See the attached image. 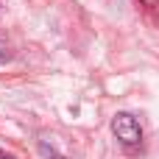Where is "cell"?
Listing matches in <instances>:
<instances>
[{"label": "cell", "instance_id": "obj_1", "mask_svg": "<svg viewBox=\"0 0 159 159\" xmlns=\"http://www.w3.org/2000/svg\"><path fill=\"white\" fill-rule=\"evenodd\" d=\"M112 131H115V137H117L126 148H137V145L143 143V126H140V120H137L134 115H129V112H117V115L112 117Z\"/></svg>", "mask_w": 159, "mask_h": 159}, {"label": "cell", "instance_id": "obj_2", "mask_svg": "<svg viewBox=\"0 0 159 159\" xmlns=\"http://www.w3.org/2000/svg\"><path fill=\"white\" fill-rule=\"evenodd\" d=\"M11 56H14V50H11V48H8V45L0 39V64H3V61H8Z\"/></svg>", "mask_w": 159, "mask_h": 159}, {"label": "cell", "instance_id": "obj_3", "mask_svg": "<svg viewBox=\"0 0 159 159\" xmlns=\"http://www.w3.org/2000/svg\"><path fill=\"white\" fill-rule=\"evenodd\" d=\"M145 8H154V11H159V0H140Z\"/></svg>", "mask_w": 159, "mask_h": 159}, {"label": "cell", "instance_id": "obj_4", "mask_svg": "<svg viewBox=\"0 0 159 159\" xmlns=\"http://www.w3.org/2000/svg\"><path fill=\"white\" fill-rule=\"evenodd\" d=\"M0 159H11V157H8V154H3V151H0Z\"/></svg>", "mask_w": 159, "mask_h": 159}]
</instances>
